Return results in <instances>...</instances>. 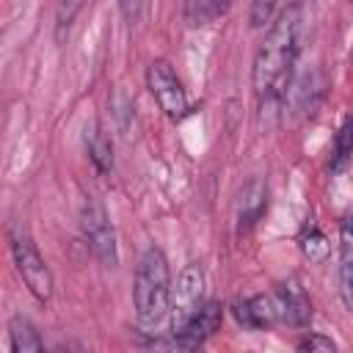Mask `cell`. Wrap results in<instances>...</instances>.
Here are the masks:
<instances>
[{"label":"cell","instance_id":"17","mask_svg":"<svg viewBox=\"0 0 353 353\" xmlns=\"http://www.w3.org/2000/svg\"><path fill=\"white\" fill-rule=\"evenodd\" d=\"M298 353H336V342L323 334H306L298 342Z\"/></svg>","mask_w":353,"mask_h":353},{"label":"cell","instance_id":"3","mask_svg":"<svg viewBox=\"0 0 353 353\" xmlns=\"http://www.w3.org/2000/svg\"><path fill=\"white\" fill-rule=\"evenodd\" d=\"M8 245H11V256H14L17 273L22 276L25 287L30 290V295L36 301L47 303L52 298V273H50L44 256L39 254L25 223H19V221L8 223Z\"/></svg>","mask_w":353,"mask_h":353},{"label":"cell","instance_id":"2","mask_svg":"<svg viewBox=\"0 0 353 353\" xmlns=\"http://www.w3.org/2000/svg\"><path fill=\"white\" fill-rule=\"evenodd\" d=\"M132 301L138 320L152 325L168 314L171 303V273H168V259L160 248H146L143 256L138 259L135 268V281H132Z\"/></svg>","mask_w":353,"mask_h":353},{"label":"cell","instance_id":"4","mask_svg":"<svg viewBox=\"0 0 353 353\" xmlns=\"http://www.w3.org/2000/svg\"><path fill=\"white\" fill-rule=\"evenodd\" d=\"M146 85L152 91V97L157 99L160 110L168 116V119H182L188 113V94L176 77V72L171 69L168 61L157 58L149 63L146 69Z\"/></svg>","mask_w":353,"mask_h":353},{"label":"cell","instance_id":"10","mask_svg":"<svg viewBox=\"0 0 353 353\" xmlns=\"http://www.w3.org/2000/svg\"><path fill=\"white\" fill-rule=\"evenodd\" d=\"M268 207V188L262 179H251L248 185H243L240 196H237V221H240V232L251 229L262 212Z\"/></svg>","mask_w":353,"mask_h":353},{"label":"cell","instance_id":"18","mask_svg":"<svg viewBox=\"0 0 353 353\" xmlns=\"http://www.w3.org/2000/svg\"><path fill=\"white\" fill-rule=\"evenodd\" d=\"M276 11H279V8H276L273 3H254V8H251V25H262V22H268Z\"/></svg>","mask_w":353,"mask_h":353},{"label":"cell","instance_id":"14","mask_svg":"<svg viewBox=\"0 0 353 353\" xmlns=\"http://www.w3.org/2000/svg\"><path fill=\"white\" fill-rule=\"evenodd\" d=\"M88 157L99 174H108L113 168V149H110L108 135L99 127H91V132H88Z\"/></svg>","mask_w":353,"mask_h":353},{"label":"cell","instance_id":"12","mask_svg":"<svg viewBox=\"0 0 353 353\" xmlns=\"http://www.w3.org/2000/svg\"><path fill=\"white\" fill-rule=\"evenodd\" d=\"M8 342L11 353H41V336L25 314H14L8 320Z\"/></svg>","mask_w":353,"mask_h":353},{"label":"cell","instance_id":"15","mask_svg":"<svg viewBox=\"0 0 353 353\" xmlns=\"http://www.w3.org/2000/svg\"><path fill=\"white\" fill-rule=\"evenodd\" d=\"M301 251L309 262H323L328 254H331V245H328V237L317 229V226H309L303 234H301Z\"/></svg>","mask_w":353,"mask_h":353},{"label":"cell","instance_id":"6","mask_svg":"<svg viewBox=\"0 0 353 353\" xmlns=\"http://www.w3.org/2000/svg\"><path fill=\"white\" fill-rule=\"evenodd\" d=\"M201 303H204V270L196 262H190L182 268V273L176 279V290H174L171 303H168L174 334L199 312Z\"/></svg>","mask_w":353,"mask_h":353},{"label":"cell","instance_id":"19","mask_svg":"<svg viewBox=\"0 0 353 353\" xmlns=\"http://www.w3.org/2000/svg\"><path fill=\"white\" fill-rule=\"evenodd\" d=\"M77 11H80V6H77V3H72V6H69V8H66V6H63V3H61V6H58V33H55V36H58V41H61V39H63V25H66V28H69V19H72V17H74V14H77Z\"/></svg>","mask_w":353,"mask_h":353},{"label":"cell","instance_id":"7","mask_svg":"<svg viewBox=\"0 0 353 353\" xmlns=\"http://www.w3.org/2000/svg\"><path fill=\"white\" fill-rule=\"evenodd\" d=\"M270 298H273L279 323H287L292 328L309 325V320H312V303H309V295H306V290L301 287L298 279L281 281Z\"/></svg>","mask_w":353,"mask_h":353},{"label":"cell","instance_id":"9","mask_svg":"<svg viewBox=\"0 0 353 353\" xmlns=\"http://www.w3.org/2000/svg\"><path fill=\"white\" fill-rule=\"evenodd\" d=\"M234 317L240 325L245 328H270L279 323L276 317V306H273V298L270 295H254V298H245V301H237L232 306Z\"/></svg>","mask_w":353,"mask_h":353},{"label":"cell","instance_id":"8","mask_svg":"<svg viewBox=\"0 0 353 353\" xmlns=\"http://www.w3.org/2000/svg\"><path fill=\"white\" fill-rule=\"evenodd\" d=\"M221 303H215V301H204L201 306H199V312L176 331V345L182 347V350H196V347H201L218 328H221Z\"/></svg>","mask_w":353,"mask_h":353},{"label":"cell","instance_id":"5","mask_svg":"<svg viewBox=\"0 0 353 353\" xmlns=\"http://www.w3.org/2000/svg\"><path fill=\"white\" fill-rule=\"evenodd\" d=\"M83 229L85 237L91 243L94 256L105 265V268H116L119 265V251H116V232L108 221V212L102 207V201L97 196H85L83 204Z\"/></svg>","mask_w":353,"mask_h":353},{"label":"cell","instance_id":"11","mask_svg":"<svg viewBox=\"0 0 353 353\" xmlns=\"http://www.w3.org/2000/svg\"><path fill=\"white\" fill-rule=\"evenodd\" d=\"M339 295H342V303L350 309L353 306V234H350L347 218L339 226Z\"/></svg>","mask_w":353,"mask_h":353},{"label":"cell","instance_id":"16","mask_svg":"<svg viewBox=\"0 0 353 353\" xmlns=\"http://www.w3.org/2000/svg\"><path fill=\"white\" fill-rule=\"evenodd\" d=\"M350 157V119H345V124L339 127L334 146H331V171H345Z\"/></svg>","mask_w":353,"mask_h":353},{"label":"cell","instance_id":"1","mask_svg":"<svg viewBox=\"0 0 353 353\" xmlns=\"http://www.w3.org/2000/svg\"><path fill=\"white\" fill-rule=\"evenodd\" d=\"M301 33V6H287L273 19L254 58V91L262 110H276L292 74Z\"/></svg>","mask_w":353,"mask_h":353},{"label":"cell","instance_id":"13","mask_svg":"<svg viewBox=\"0 0 353 353\" xmlns=\"http://www.w3.org/2000/svg\"><path fill=\"white\" fill-rule=\"evenodd\" d=\"M226 8H229V3H221V0H188L182 6V14L190 25H207L215 17H221Z\"/></svg>","mask_w":353,"mask_h":353}]
</instances>
